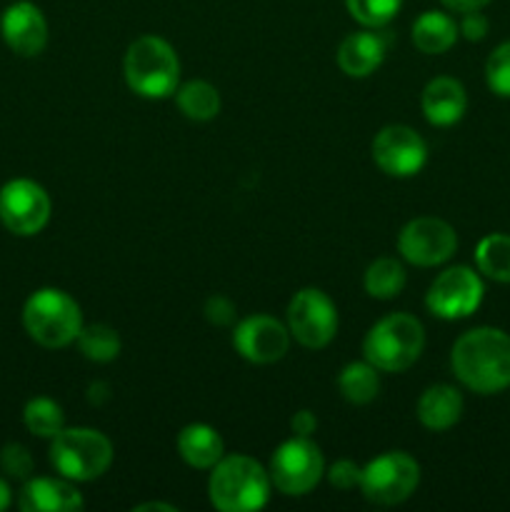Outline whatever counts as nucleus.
Segmentation results:
<instances>
[{"label": "nucleus", "instance_id": "nucleus-27", "mask_svg": "<svg viewBox=\"0 0 510 512\" xmlns=\"http://www.w3.org/2000/svg\"><path fill=\"white\" fill-rule=\"evenodd\" d=\"M78 348L93 363H110L120 355V335L110 325H88V328L80 330Z\"/></svg>", "mask_w": 510, "mask_h": 512}, {"label": "nucleus", "instance_id": "nucleus-6", "mask_svg": "<svg viewBox=\"0 0 510 512\" xmlns=\"http://www.w3.org/2000/svg\"><path fill=\"white\" fill-rule=\"evenodd\" d=\"M50 463L60 478L90 483L113 463V445L93 428H63L50 443Z\"/></svg>", "mask_w": 510, "mask_h": 512}, {"label": "nucleus", "instance_id": "nucleus-4", "mask_svg": "<svg viewBox=\"0 0 510 512\" xmlns=\"http://www.w3.org/2000/svg\"><path fill=\"white\" fill-rule=\"evenodd\" d=\"M23 328L43 348H65L83 330L80 305L58 288H40L25 300Z\"/></svg>", "mask_w": 510, "mask_h": 512}, {"label": "nucleus", "instance_id": "nucleus-9", "mask_svg": "<svg viewBox=\"0 0 510 512\" xmlns=\"http://www.w3.org/2000/svg\"><path fill=\"white\" fill-rule=\"evenodd\" d=\"M288 330L310 350L325 348L338 333V310L318 288H303L288 305Z\"/></svg>", "mask_w": 510, "mask_h": 512}, {"label": "nucleus", "instance_id": "nucleus-29", "mask_svg": "<svg viewBox=\"0 0 510 512\" xmlns=\"http://www.w3.org/2000/svg\"><path fill=\"white\" fill-rule=\"evenodd\" d=\"M485 80H488V88L495 95L510 98V40L500 43L490 53L488 63H485Z\"/></svg>", "mask_w": 510, "mask_h": 512}, {"label": "nucleus", "instance_id": "nucleus-2", "mask_svg": "<svg viewBox=\"0 0 510 512\" xmlns=\"http://www.w3.org/2000/svg\"><path fill=\"white\" fill-rule=\"evenodd\" d=\"M270 473L248 455L220 458L210 473V503L220 512H253L270 498Z\"/></svg>", "mask_w": 510, "mask_h": 512}, {"label": "nucleus", "instance_id": "nucleus-19", "mask_svg": "<svg viewBox=\"0 0 510 512\" xmlns=\"http://www.w3.org/2000/svg\"><path fill=\"white\" fill-rule=\"evenodd\" d=\"M463 415V395L453 385H433L418 400V420L428 430H448Z\"/></svg>", "mask_w": 510, "mask_h": 512}, {"label": "nucleus", "instance_id": "nucleus-22", "mask_svg": "<svg viewBox=\"0 0 510 512\" xmlns=\"http://www.w3.org/2000/svg\"><path fill=\"white\" fill-rule=\"evenodd\" d=\"M475 265L480 273L498 283H510V235L493 233L475 248Z\"/></svg>", "mask_w": 510, "mask_h": 512}, {"label": "nucleus", "instance_id": "nucleus-24", "mask_svg": "<svg viewBox=\"0 0 510 512\" xmlns=\"http://www.w3.org/2000/svg\"><path fill=\"white\" fill-rule=\"evenodd\" d=\"M178 108L190 120H213L220 113V93L205 80H190L178 90Z\"/></svg>", "mask_w": 510, "mask_h": 512}, {"label": "nucleus", "instance_id": "nucleus-1", "mask_svg": "<svg viewBox=\"0 0 510 512\" xmlns=\"http://www.w3.org/2000/svg\"><path fill=\"white\" fill-rule=\"evenodd\" d=\"M453 373L468 390L495 395L510 388V335L498 328H475L460 335L450 353Z\"/></svg>", "mask_w": 510, "mask_h": 512}, {"label": "nucleus", "instance_id": "nucleus-31", "mask_svg": "<svg viewBox=\"0 0 510 512\" xmlns=\"http://www.w3.org/2000/svg\"><path fill=\"white\" fill-rule=\"evenodd\" d=\"M360 478H363V468H358L353 460H338L328 470L330 485L338 490H353L355 485L360 488Z\"/></svg>", "mask_w": 510, "mask_h": 512}, {"label": "nucleus", "instance_id": "nucleus-12", "mask_svg": "<svg viewBox=\"0 0 510 512\" xmlns=\"http://www.w3.org/2000/svg\"><path fill=\"white\" fill-rule=\"evenodd\" d=\"M458 235L440 218H415L400 230L398 250L408 263L433 268L453 258Z\"/></svg>", "mask_w": 510, "mask_h": 512}, {"label": "nucleus", "instance_id": "nucleus-28", "mask_svg": "<svg viewBox=\"0 0 510 512\" xmlns=\"http://www.w3.org/2000/svg\"><path fill=\"white\" fill-rule=\"evenodd\" d=\"M348 13L365 28H383L398 15L403 0H345Z\"/></svg>", "mask_w": 510, "mask_h": 512}, {"label": "nucleus", "instance_id": "nucleus-33", "mask_svg": "<svg viewBox=\"0 0 510 512\" xmlns=\"http://www.w3.org/2000/svg\"><path fill=\"white\" fill-rule=\"evenodd\" d=\"M205 318L215 325H230L235 318V305L228 298H223V295H213L205 303Z\"/></svg>", "mask_w": 510, "mask_h": 512}, {"label": "nucleus", "instance_id": "nucleus-21", "mask_svg": "<svg viewBox=\"0 0 510 512\" xmlns=\"http://www.w3.org/2000/svg\"><path fill=\"white\" fill-rule=\"evenodd\" d=\"M458 35L455 20L448 13H440V10H425L413 23V43L425 55H440L450 50Z\"/></svg>", "mask_w": 510, "mask_h": 512}, {"label": "nucleus", "instance_id": "nucleus-11", "mask_svg": "<svg viewBox=\"0 0 510 512\" xmlns=\"http://www.w3.org/2000/svg\"><path fill=\"white\" fill-rule=\"evenodd\" d=\"M483 303V280L468 265H455L440 273L425 295V305L435 318H468Z\"/></svg>", "mask_w": 510, "mask_h": 512}, {"label": "nucleus", "instance_id": "nucleus-16", "mask_svg": "<svg viewBox=\"0 0 510 512\" xmlns=\"http://www.w3.org/2000/svg\"><path fill=\"white\" fill-rule=\"evenodd\" d=\"M85 500L65 478H28L18 495L23 512H75L83 510Z\"/></svg>", "mask_w": 510, "mask_h": 512}, {"label": "nucleus", "instance_id": "nucleus-35", "mask_svg": "<svg viewBox=\"0 0 510 512\" xmlns=\"http://www.w3.org/2000/svg\"><path fill=\"white\" fill-rule=\"evenodd\" d=\"M440 3L455 13H470V10H483L490 0H440Z\"/></svg>", "mask_w": 510, "mask_h": 512}, {"label": "nucleus", "instance_id": "nucleus-38", "mask_svg": "<svg viewBox=\"0 0 510 512\" xmlns=\"http://www.w3.org/2000/svg\"><path fill=\"white\" fill-rule=\"evenodd\" d=\"M138 512H145V510H165V512H175L173 505H165V503H143L135 508Z\"/></svg>", "mask_w": 510, "mask_h": 512}, {"label": "nucleus", "instance_id": "nucleus-30", "mask_svg": "<svg viewBox=\"0 0 510 512\" xmlns=\"http://www.w3.org/2000/svg\"><path fill=\"white\" fill-rule=\"evenodd\" d=\"M33 455L25 445L20 443H8L0 450V470H3L8 478L15 480H28L33 475Z\"/></svg>", "mask_w": 510, "mask_h": 512}, {"label": "nucleus", "instance_id": "nucleus-26", "mask_svg": "<svg viewBox=\"0 0 510 512\" xmlns=\"http://www.w3.org/2000/svg\"><path fill=\"white\" fill-rule=\"evenodd\" d=\"M23 423L35 438L53 440L60 430L65 428V415L55 400L50 398H33L23 410Z\"/></svg>", "mask_w": 510, "mask_h": 512}, {"label": "nucleus", "instance_id": "nucleus-34", "mask_svg": "<svg viewBox=\"0 0 510 512\" xmlns=\"http://www.w3.org/2000/svg\"><path fill=\"white\" fill-rule=\"evenodd\" d=\"M290 428H293V433L300 435V438H310V435L315 433V428H318V418H315L310 410H298V413L290 418Z\"/></svg>", "mask_w": 510, "mask_h": 512}, {"label": "nucleus", "instance_id": "nucleus-20", "mask_svg": "<svg viewBox=\"0 0 510 512\" xmlns=\"http://www.w3.org/2000/svg\"><path fill=\"white\" fill-rule=\"evenodd\" d=\"M178 453L190 468L208 470L223 458V438L210 425H185L178 435Z\"/></svg>", "mask_w": 510, "mask_h": 512}, {"label": "nucleus", "instance_id": "nucleus-23", "mask_svg": "<svg viewBox=\"0 0 510 512\" xmlns=\"http://www.w3.org/2000/svg\"><path fill=\"white\" fill-rule=\"evenodd\" d=\"M338 388L343 393V398L353 405H365L378 395L380 390V378L378 368L365 363H350L345 365L343 373L338 378Z\"/></svg>", "mask_w": 510, "mask_h": 512}, {"label": "nucleus", "instance_id": "nucleus-5", "mask_svg": "<svg viewBox=\"0 0 510 512\" xmlns=\"http://www.w3.org/2000/svg\"><path fill=\"white\" fill-rule=\"evenodd\" d=\"M425 348V330L418 318L408 313H393L378 320L363 340V353L370 365L383 373L408 370Z\"/></svg>", "mask_w": 510, "mask_h": 512}, {"label": "nucleus", "instance_id": "nucleus-36", "mask_svg": "<svg viewBox=\"0 0 510 512\" xmlns=\"http://www.w3.org/2000/svg\"><path fill=\"white\" fill-rule=\"evenodd\" d=\"M105 398H108V385H105V383L90 385V390H88V400H90V403L100 405Z\"/></svg>", "mask_w": 510, "mask_h": 512}, {"label": "nucleus", "instance_id": "nucleus-7", "mask_svg": "<svg viewBox=\"0 0 510 512\" xmlns=\"http://www.w3.org/2000/svg\"><path fill=\"white\" fill-rule=\"evenodd\" d=\"M270 480L283 495H305L320 483L325 473V460L318 445L295 435L285 440L270 460Z\"/></svg>", "mask_w": 510, "mask_h": 512}, {"label": "nucleus", "instance_id": "nucleus-14", "mask_svg": "<svg viewBox=\"0 0 510 512\" xmlns=\"http://www.w3.org/2000/svg\"><path fill=\"white\" fill-rule=\"evenodd\" d=\"M233 345L250 363H278L290 348V330L270 315H253V318L238 323L233 333Z\"/></svg>", "mask_w": 510, "mask_h": 512}, {"label": "nucleus", "instance_id": "nucleus-8", "mask_svg": "<svg viewBox=\"0 0 510 512\" xmlns=\"http://www.w3.org/2000/svg\"><path fill=\"white\" fill-rule=\"evenodd\" d=\"M420 483V468L408 453H385L363 468L360 490L375 505H398L415 493Z\"/></svg>", "mask_w": 510, "mask_h": 512}, {"label": "nucleus", "instance_id": "nucleus-15", "mask_svg": "<svg viewBox=\"0 0 510 512\" xmlns=\"http://www.w3.org/2000/svg\"><path fill=\"white\" fill-rule=\"evenodd\" d=\"M0 33L13 53L23 58H35L48 45V20L43 10L30 0H18L8 5L0 18Z\"/></svg>", "mask_w": 510, "mask_h": 512}, {"label": "nucleus", "instance_id": "nucleus-25", "mask_svg": "<svg viewBox=\"0 0 510 512\" xmlns=\"http://www.w3.org/2000/svg\"><path fill=\"white\" fill-rule=\"evenodd\" d=\"M405 270L395 258H378L365 270V290L370 298L390 300L403 293Z\"/></svg>", "mask_w": 510, "mask_h": 512}, {"label": "nucleus", "instance_id": "nucleus-18", "mask_svg": "<svg viewBox=\"0 0 510 512\" xmlns=\"http://www.w3.org/2000/svg\"><path fill=\"white\" fill-rule=\"evenodd\" d=\"M420 103H423L428 123L445 128L463 118L465 108H468V95L455 78H435L425 85Z\"/></svg>", "mask_w": 510, "mask_h": 512}, {"label": "nucleus", "instance_id": "nucleus-37", "mask_svg": "<svg viewBox=\"0 0 510 512\" xmlns=\"http://www.w3.org/2000/svg\"><path fill=\"white\" fill-rule=\"evenodd\" d=\"M10 498H13V493H10V485L5 483L3 478H0V512L10 505Z\"/></svg>", "mask_w": 510, "mask_h": 512}, {"label": "nucleus", "instance_id": "nucleus-3", "mask_svg": "<svg viewBox=\"0 0 510 512\" xmlns=\"http://www.w3.org/2000/svg\"><path fill=\"white\" fill-rule=\"evenodd\" d=\"M123 70L130 90L143 98H168L178 88L180 60L173 45L158 35H143L133 40L125 53Z\"/></svg>", "mask_w": 510, "mask_h": 512}, {"label": "nucleus", "instance_id": "nucleus-32", "mask_svg": "<svg viewBox=\"0 0 510 512\" xmlns=\"http://www.w3.org/2000/svg\"><path fill=\"white\" fill-rule=\"evenodd\" d=\"M488 30H490V23H488V18L480 13V10L463 13V20L458 23V33L463 35L465 40H470V43H478V40H483L485 35H488Z\"/></svg>", "mask_w": 510, "mask_h": 512}, {"label": "nucleus", "instance_id": "nucleus-17", "mask_svg": "<svg viewBox=\"0 0 510 512\" xmlns=\"http://www.w3.org/2000/svg\"><path fill=\"white\" fill-rule=\"evenodd\" d=\"M385 58V38L370 30L348 35L338 48V65L350 78H368Z\"/></svg>", "mask_w": 510, "mask_h": 512}, {"label": "nucleus", "instance_id": "nucleus-10", "mask_svg": "<svg viewBox=\"0 0 510 512\" xmlns=\"http://www.w3.org/2000/svg\"><path fill=\"white\" fill-rule=\"evenodd\" d=\"M50 220V198L43 185L15 178L0 188V223L20 238L40 233Z\"/></svg>", "mask_w": 510, "mask_h": 512}, {"label": "nucleus", "instance_id": "nucleus-13", "mask_svg": "<svg viewBox=\"0 0 510 512\" xmlns=\"http://www.w3.org/2000/svg\"><path fill=\"white\" fill-rule=\"evenodd\" d=\"M373 160L393 178H410L420 173L428 160V145L408 125H388L373 140Z\"/></svg>", "mask_w": 510, "mask_h": 512}]
</instances>
